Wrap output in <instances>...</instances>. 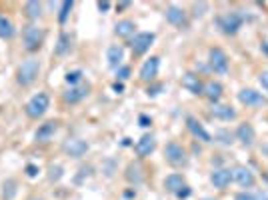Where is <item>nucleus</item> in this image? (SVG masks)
<instances>
[{
	"label": "nucleus",
	"mask_w": 268,
	"mask_h": 200,
	"mask_svg": "<svg viewBox=\"0 0 268 200\" xmlns=\"http://www.w3.org/2000/svg\"><path fill=\"white\" fill-rule=\"evenodd\" d=\"M38 74H40V62L36 58H26L16 68V82L22 88H28V86H32L36 82Z\"/></svg>",
	"instance_id": "nucleus-1"
},
{
	"label": "nucleus",
	"mask_w": 268,
	"mask_h": 200,
	"mask_svg": "<svg viewBox=\"0 0 268 200\" xmlns=\"http://www.w3.org/2000/svg\"><path fill=\"white\" fill-rule=\"evenodd\" d=\"M48 106H50L48 94H46V92H38V94H34V96L24 104V112H26L28 118L38 120V118H42V116L46 114Z\"/></svg>",
	"instance_id": "nucleus-2"
},
{
	"label": "nucleus",
	"mask_w": 268,
	"mask_h": 200,
	"mask_svg": "<svg viewBox=\"0 0 268 200\" xmlns=\"http://www.w3.org/2000/svg\"><path fill=\"white\" fill-rule=\"evenodd\" d=\"M44 42V30L38 26V24H28L24 26L22 30V44H24V50L26 52H36L40 50Z\"/></svg>",
	"instance_id": "nucleus-3"
},
{
	"label": "nucleus",
	"mask_w": 268,
	"mask_h": 200,
	"mask_svg": "<svg viewBox=\"0 0 268 200\" xmlns=\"http://www.w3.org/2000/svg\"><path fill=\"white\" fill-rule=\"evenodd\" d=\"M164 158L172 168H184L188 164V152L178 142H168L164 146Z\"/></svg>",
	"instance_id": "nucleus-4"
},
{
	"label": "nucleus",
	"mask_w": 268,
	"mask_h": 200,
	"mask_svg": "<svg viewBox=\"0 0 268 200\" xmlns=\"http://www.w3.org/2000/svg\"><path fill=\"white\" fill-rule=\"evenodd\" d=\"M244 24V16L238 12V10H230V12H224L220 18H218V26L224 34L228 36H234Z\"/></svg>",
	"instance_id": "nucleus-5"
},
{
	"label": "nucleus",
	"mask_w": 268,
	"mask_h": 200,
	"mask_svg": "<svg viewBox=\"0 0 268 200\" xmlns=\"http://www.w3.org/2000/svg\"><path fill=\"white\" fill-rule=\"evenodd\" d=\"M208 66H210V70H214L220 76L228 74V56L220 46L208 48Z\"/></svg>",
	"instance_id": "nucleus-6"
},
{
	"label": "nucleus",
	"mask_w": 268,
	"mask_h": 200,
	"mask_svg": "<svg viewBox=\"0 0 268 200\" xmlns=\"http://www.w3.org/2000/svg\"><path fill=\"white\" fill-rule=\"evenodd\" d=\"M238 102L242 106H246V108H262V106L268 104V98L262 92L254 90V88H242L238 92Z\"/></svg>",
	"instance_id": "nucleus-7"
},
{
	"label": "nucleus",
	"mask_w": 268,
	"mask_h": 200,
	"mask_svg": "<svg viewBox=\"0 0 268 200\" xmlns=\"http://www.w3.org/2000/svg\"><path fill=\"white\" fill-rule=\"evenodd\" d=\"M232 182H236L240 188L248 190V188H254V184H256V176H254V172H252L248 166L238 164V166L232 168Z\"/></svg>",
	"instance_id": "nucleus-8"
},
{
	"label": "nucleus",
	"mask_w": 268,
	"mask_h": 200,
	"mask_svg": "<svg viewBox=\"0 0 268 200\" xmlns=\"http://www.w3.org/2000/svg\"><path fill=\"white\" fill-rule=\"evenodd\" d=\"M88 148H90V144L82 138H66L62 142V152L70 158H82L88 152Z\"/></svg>",
	"instance_id": "nucleus-9"
},
{
	"label": "nucleus",
	"mask_w": 268,
	"mask_h": 200,
	"mask_svg": "<svg viewBox=\"0 0 268 200\" xmlns=\"http://www.w3.org/2000/svg\"><path fill=\"white\" fill-rule=\"evenodd\" d=\"M154 32H138L134 34L132 40H130V48H132V54L134 56H142L150 50L152 42H154Z\"/></svg>",
	"instance_id": "nucleus-10"
},
{
	"label": "nucleus",
	"mask_w": 268,
	"mask_h": 200,
	"mask_svg": "<svg viewBox=\"0 0 268 200\" xmlns=\"http://www.w3.org/2000/svg\"><path fill=\"white\" fill-rule=\"evenodd\" d=\"M158 70H160V58H158V56H150V58L144 60V64L140 66L138 78H140L142 82H152V80L158 76Z\"/></svg>",
	"instance_id": "nucleus-11"
},
{
	"label": "nucleus",
	"mask_w": 268,
	"mask_h": 200,
	"mask_svg": "<svg viewBox=\"0 0 268 200\" xmlns=\"http://www.w3.org/2000/svg\"><path fill=\"white\" fill-rule=\"evenodd\" d=\"M88 92H90V84L86 82H82V84H78V86H70L68 90H64V94H62V100L66 102V104H78V102H82L86 96H88Z\"/></svg>",
	"instance_id": "nucleus-12"
},
{
	"label": "nucleus",
	"mask_w": 268,
	"mask_h": 200,
	"mask_svg": "<svg viewBox=\"0 0 268 200\" xmlns=\"http://www.w3.org/2000/svg\"><path fill=\"white\" fill-rule=\"evenodd\" d=\"M234 138H236L242 146L250 148V146L256 142V130H254V126H252L250 122H242V124H238V126H236Z\"/></svg>",
	"instance_id": "nucleus-13"
},
{
	"label": "nucleus",
	"mask_w": 268,
	"mask_h": 200,
	"mask_svg": "<svg viewBox=\"0 0 268 200\" xmlns=\"http://www.w3.org/2000/svg\"><path fill=\"white\" fill-rule=\"evenodd\" d=\"M186 128H188V132H190L196 140H200V142H212V134L202 126V122H200L198 118L186 116Z\"/></svg>",
	"instance_id": "nucleus-14"
},
{
	"label": "nucleus",
	"mask_w": 268,
	"mask_h": 200,
	"mask_svg": "<svg viewBox=\"0 0 268 200\" xmlns=\"http://www.w3.org/2000/svg\"><path fill=\"white\" fill-rule=\"evenodd\" d=\"M232 182V168H214L210 172V184L218 190H226Z\"/></svg>",
	"instance_id": "nucleus-15"
},
{
	"label": "nucleus",
	"mask_w": 268,
	"mask_h": 200,
	"mask_svg": "<svg viewBox=\"0 0 268 200\" xmlns=\"http://www.w3.org/2000/svg\"><path fill=\"white\" fill-rule=\"evenodd\" d=\"M182 88L188 90V92L194 94V96H202V94H204V82H202L200 76L194 74V72H186V74L182 76Z\"/></svg>",
	"instance_id": "nucleus-16"
},
{
	"label": "nucleus",
	"mask_w": 268,
	"mask_h": 200,
	"mask_svg": "<svg viewBox=\"0 0 268 200\" xmlns=\"http://www.w3.org/2000/svg\"><path fill=\"white\" fill-rule=\"evenodd\" d=\"M210 116L216 118V120H222V122H230V120H236V108L230 106V104H212L210 106Z\"/></svg>",
	"instance_id": "nucleus-17"
},
{
	"label": "nucleus",
	"mask_w": 268,
	"mask_h": 200,
	"mask_svg": "<svg viewBox=\"0 0 268 200\" xmlns=\"http://www.w3.org/2000/svg\"><path fill=\"white\" fill-rule=\"evenodd\" d=\"M58 128H60V122L58 120H48V122H44V124L38 126V130L34 134V140L44 144V142L52 140V136L58 132Z\"/></svg>",
	"instance_id": "nucleus-18"
},
{
	"label": "nucleus",
	"mask_w": 268,
	"mask_h": 200,
	"mask_svg": "<svg viewBox=\"0 0 268 200\" xmlns=\"http://www.w3.org/2000/svg\"><path fill=\"white\" fill-rule=\"evenodd\" d=\"M166 22L168 24H172V26H178V28H182V26H186V22H188V18H186V10L184 8H180V6H168L166 8Z\"/></svg>",
	"instance_id": "nucleus-19"
},
{
	"label": "nucleus",
	"mask_w": 268,
	"mask_h": 200,
	"mask_svg": "<svg viewBox=\"0 0 268 200\" xmlns=\"http://www.w3.org/2000/svg\"><path fill=\"white\" fill-rule=\"evenodd\" d=\"M154 148H156V140H154L152 134H144V136L134 144V152H136L138 158H146V156H150V154L154 152Z\"/></svg>",
	"instance_id": "nucleus-20"
},
{
	"label": "nucleus",
	"mask_w": 268,
	"mask_h": 200,
	"mask_svg": "<svg viewBox=\"0 0 268 200\" xmlns=\"http://www.w3.org/2000/svg\"><path fill=\"white\" fill-rule=\"evenodd\" d=\"M222 94H224L222 82H218V80H208V82H204V94H202V96H206V98L210 100V104H218L220 98H222Z\"/></svg>",
	"instance_id": "nucleus-21"
},
{
	"label": "nucleus",
	"mask_w": 268,
	"mask_h": 200,
	"mask_svg": "<svg viewBox=\"0 0 268 200\" xmlns=\"http://www.w3.org/2000/svg\"><path fill=\"white\" fill-rule=\"evenodd\" d=\"M122 60H124V48L120 44H112L108 50H106V62L112 70H118L122 66Z\"/></svg>",
	"instance_id": "nucleus-22"
},
{
	"label": "nucleus",
	"mask_w": 268,
	"mask_h": 200,
	"mask_svg": "<svg viewBox=\"0 0 268 200\" xmlns=\"http://www.w3.org/2000/svg\"><path fill=\"white\" fill-rule=\"evenodd\" d=\"M124 178L130 182V184H140L142 180H144V168H142V164L140 162H130L128 166H126V172H124Z\"/></svg>",
	"instance_id": "nucleus-23"
},
{
	"label": "nucleus",
	"mask_w": 268,
	"mask_h": 200,
	"mask_svg": "<svg viewBox=\"0 0 268 200\" xmlns=\"http://www.w3.org/2000/svg\"><path fill=\"white\" fill-rule=\"evenodd\" d=\"M182 186H186V180H184V176H182L180 172H172V174H168V176L164 178V188H166L170 194H176Z\"/></svg>",
	"instance_id": "nucleus-24"
},
{
	"label": "nucleus",
	"mask_w": 268,
	"mask_h": 200,
	"mask_svg": "<svg viewBox=\"0 0 268 200\" xmlns=\"http://www.w3.org/2000/svg\"><path fill=\"white\" fill-rule=\"evenodd\" d=\"M134 32H136V24H134V20H128V18L116 22V26H114V34L118 38H130L134 36Z\"/></svg>",
	"instance_id": "nucleus-25"
},
{
	"label": "nucleus",
	"mask_w": 268,
	"mask_h": 200,
	"mask_svg": "<svg viewBox=\"0 0 268 200\" xmlns=\"http://www.w3.org/2000/svg\"><path fill=\"white\" fill-rule=\"evenodd\" d=\"M70 46H72L70 34H68V32H60V34H58V42H56V46H54V54H56V56H64V54L70 52Z\"/></svg>",
	"instance_id": "nucleus-26"
},
{
	"label": "nucleus",
	"mask_w": 268,
	"mask_h": 200,
	"mask_svg": "<svg viewBox=\"0 0 268 200\" xmlns=\"http://www.w3.org/2000/svg\"><path fill=\"white\" fill-rule=\"evenodd\" d=\"M14 34H16V26L12 24V20H10L8 16L0 14V38L8 40V38H12Z\"/></svg>",
	"instance_id": "nucleus-27"
},
{
	"label": "nucleus",
	"mask_w": 268,
	"mask_h": 200,
	"mask_svg": "<svg viewBox=\"0 0 268 200\" xmlns=\"http://www.w3.org/2000/svg\"><path fill=\"white\" fill-rule=\"evenodd\" d=\"M24 14L28 20H38L42 16V4L36 2V0H30L24 4Z\"/></svg>",
	"instance_id": "nucleus-28"
},
{
	"label": "nucleus",
	"mask_w": 268,
	"mask_h": 200,
	"mask_svg": "<svg viewBox=\"0 0 268 200\" xmlns=\"http://www.w3.org/2000/svg\"><path fill=\"white\" fill-rule=\"evenodd\" d=\"M72 8H74V2H72V0H66V2L60 4V10H58V22H60V24H64V22L68 20Z\"/></svg>",
	"instance_id": "nucleus-29"
},
{
	"label": "nucleus",
	"mask_w": 268,
	"mask_h": 200,
	"mask_svg": "<svg viewBox=\"0 0 268 200\" xmlns=\"http://www.w3.org/2000/svg\"><path fill=\"white\" fill-rule=\"evenodd\" d=\"M82 76H84L82 70H72L64 76V80H66L68 86H78V84H82Z\"/></svg>",
	"instance_id": "nucleus-30"
},
{
	"label": "nucleus",
	"mask_w": 268,
	"mask_h": 200,
	"mask_svg": "<svg viewBox=\"0 0 268 200\" xmlns=\"http://www.w3.org/2000/svg\"><path fill=\"white\" fill-rule=\"evenodd\" d=\"M232 138H234V136H232L228 130H218V132H216V136H214V140H216V142H220V144H224V146H230V144L234 142Z\"/></svg>",
	"instance_id": "nucleus-31"
},
{
	"label": "nucleus",
	"mask_w": 268,
	"mask_h": 200,
	"mask_svg": "<svg viewBox=\"0 0 268 200\" xmlns=\"http://www.w3.org/2000/svg\"><path fill=\"white\" fill-rule=\"evenodd\" d=\"M4 200H12L16 196V180H6L4 182V192H2Z\"/></svg>",
	"instance_id": "nucleus-32"
},
{
	"label": "nucleus",
	"mask_w": 268,
	"mask_h": 200,
	"mask_svg": "<svg viewBox=\"0 0 268 200\" xmlns=\"http://www.w3.org/2000/svg\"><path fill=\"white\" fill-rule=\"evenodd\" d=\"M130 66H120L118 70H116V78H118V82H124V80H128L130 78Z\"/></svg>",
	"instance_id": "nucleus-33"
},
{
	"label": "nucleus",
	"mask_w": 268,
	"mask_h": 200,
	"mask_svg": "<svg viewBox=\"0 0 268 200\" xmlns=\"http://www.w3.org/2000/svg\"><path fill=\"white\" fill-rule=\"evenodd\" d=\"M190 194H192V188H190V186L186 184V186H182V188H180V190H178V192H176L174 196H176L178 200H186L188 196H190Z\"/></svg>",
	"instance_id": "nucleus-34"
},
{
	"label": "nucleus",
	"mask_w": 268,
	"mask_h": 200,
	"mask_svg": "<svg viewBox=\"0 0 268 200\" xmlns=\"http://www.w3.org/2000/svg\"><path fill=\"white\" fill-rule=\"evenodd\" d=\"M62 176V166H50V180H60Z\"/></svg>",
	"instance_id": "nucleus-35"
},
{
	"label": "nucleus",
	"mask_w": 268,
	"mask_h": 200,
	"mask_svg": "<svg viewBox=\"0 0 268 200\" xmlns=\"http://www.w3.org/2000/svg\"><path fill=\"white\" fill-rule=\"evenodd\" d=\"M138 124H140L142 128H148V126L152 124V118L146 116V114H140V116H138Z\"/></svg>",
	"instance_id": "nucleus-36"
},
{
	"label": "nucleus",
	"mask_w": 268,
	"mask_h": 200,
	"mask_svg": "<svg viewBox=\"0 0 268 200\" xmlns=\"http://www.w3.org/2000/svg\"><path fill=\"white\" fill-rule=\"evenodd\" d=\"M234 200H256V196L252 194V192H248V190H244V192H238Z\"/></svg>",
	"instance_id": "nucleus-37"
},
{
	"label": "nucleus",
	"mask_w": 268,
	"mask_h": 200,
	"mask_svg": "<svg viewBox=\"0 0 268 200\" xmlns=\"http://www.w3.org/2000/svg\"><path fill=\"white\" fill-rule=\"evenodd\" d=\"M258 82H260L262 90H266V92H268V70L260 72V76H258Z\"/></svg>",
	"instance_id": "nucleus-38"
},
{
	"label": "nucleus",
	"mask_w": 268,
	"mask_h": 200,
	"mask_svg": "<svg viewBox=\"0 0 268 200\" xmlns=\"http://www.w3.org/2000/svg\"><path fill=\"white\" fill-rule=\"evenodd\" d=\"M164 88V84H156V86H148V90H146V94L148 96H156V94H160V90Z\"/></svg>",
	"instance_id": "nucleus-39"
},
{
	"label": "nucleus",
	"mask_w": 268,
	"mask_h": 200,
	"mask_svg": "<svg viewBox=\"0 0 268 200\" xmlns=\"http://www.w3.org/2000/svg\"><path fill=\"white\" fill-rule=\"evenodd\" d=\"M36 174H38V166H34V164H28V166H26V176L34 178Z\"/></svg>",
	"instance_id": "nucleus-40"
},
{
	"label": "nucleus",
	"mask_w": 268,
	"mask_h": 200,
	"mask_svg": "<svg viewBox=\"0 0 268 200\" xmlns=\"http://www.w3.org/2000/svg\"><path fill=\"white\" fill-rule=\"evenodd\" d=\"M112 90H114V92H116V94H122V90H124V84H122V82H118V80H116V82H114V84H112Z\"/></svg>",
	"instance_id": "nucleus-41"
},
{
	"label": "nucleus",
	"mask_w": 268,
	"mask_h": 200,
	"mask_svg": "<svg viewBox=\"0 0 268 200\" xmlns=\"http://www.w3.org/2000/svg\"><path fill=\"white\" fill-rule=\"evenodd\" d=\"M98 10H100V12L110 10V2H98Z\"/></svg>",
	"instance_id": "nucleus-42"
},
{
	"label": "nucleus",
	"mask_w": 268,
	"mask_h": 200,
	"mask_svg": "<svg viewBox=\"0 0 268 200\" xmlns=\"http://www.w3.org/2000/svg\"><path fill=\"white\" fill-rule=\"evenodd\" d=\"M260 50H262V54H266L268 56V40H264V42L260 44Z\"/></svg>",
	"instance_id": "nucleus-43"
},
{
	"label": "nucleus",
	"mask_w": 268,
	"mask_h": 200,
	"mask_svg": "<svg viewBox=\"0 0 268 200\" xmlns=\"http://www.w3.org/2000/svg\"><path fill=\"white\" fill-rule=\"evenodd\" d=\"M128 6H130V2H122V4H118L116 8H118V10H124V8H128Z\"/></svg>",
	"instance_id": "nucleus-44"
},
{
	"label": "nucleus",
	"mask_w": 268,
	"mask_h": 200,
	"mask_svg": "<svg viewBox=\"0 0 268 200\" xmlns=\"http://www.w3.org/2000/svg\"><path fill=\"white\" fill-rule=\"evenodd\" d=\"M124 196H126V198H134V196H136V192H134V190H126V192H124Z\"/></svg>",
	"instance_id": "nucleus-45"
}]
</instances>
